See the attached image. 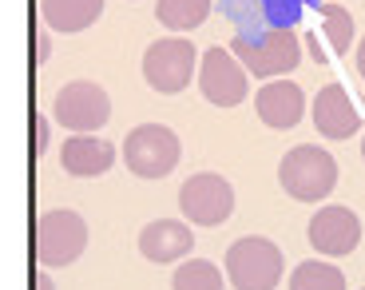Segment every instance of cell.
Listing matches in <instances>:
<instances>
[{"instance_id":"cell-24","label":"cell","mask_w":365,"mask_h":290,"mask_svg":"<svg viewBox=\"0 0 365 290\" xmlns=\"http://www.w3.org/2000/svg\"><path fill=\"white\" fill-rule=\"evenodd\" d=\"M361 155H365V139H361Z\"/></svg>"},{"instance_id":"cell-1","label":"cell","mask_w":365,"mask_h":290,"mask_svg":"<svg viewBox=\"0 0 365 290\" xmlns=\"http://www.w3.org/2000/svg\"><path fill=\"white\" fill-rule=\"evenodd\" d=\"M230 56H235V60L247 68V76H255V80H278V76H290L302 64V40L290 24L266 28L258 36H235Z\"/></svg>"},{"instance_id":"cell-5","label":"cell","mask_w":365,"mask_h":290,"mask_svg":"<svg viewBox=\"0 0 365 290\" xmlns=\"http://www.w3.org/2000/svg\"><path fill=\"white\" fill-rule=\"evenodd\" d=\"M88 246V223L80 211L56 207L36 219V263L40 266H72Z\"/></svg>"},{"instance_id":"cell-11","label":"cell","mask_w":365,"mask_h":290,"mask_svg":"<svg viewBox=\"0 0 365 290\" xmlns=\"http://www.w3.org/2000/svg\"><path fill=\"white\" fill-rule=\"evenodd\" d=\"M195 246V231L187 219H155V223H147L139 231V254H143L147 263H179L187 259Z\"/></svg>"},{"instance_id":"cell-15","label":"cell","mask_w":365,"mask_h":290,"mask_svg":"<svg viewBox=\"0 0 365 290\" xmlns=\"http://www.w3.org/2000/svg\"><path fill=\"white\" fill-rule=\"evenodd\" d=\"M103 16V0H40V20L48 32H83Z\"/></svg>"},{"instance_id":"cell-16","label":"cell","mask_w":365,"mask_h":290,"mask_svg":"<svg viewBox=\"0 0 365 290\" xmlns=\"http://www.w3.org/2000/svg\"><path fill=\"white\" fill-rule=\"evenodd\" d=\"M210 16V0H159L155 20L167 24L171 32H195Z\"/></svg>"},{"instance_id":"cell-6","label":"cell","mask_w":365,"mask_h":290,"mask_svg":"<svg viewBox=\"0 0 365 290\" xmlns=\"http://www.w3.org/2000/svg\"><path fill=\"white\" fill-rule=\"evenodd\" d=\"M52 116L60 127H68L72 136H96L111 119V96L91 80H72L56 91Z\"/></svg>"},{"instance_id":"cell-21","label":"cell","mask_w":365,"mask_h":290,"mask_svg":"<svg viewBox=\"0 0 365 290\" xmlns=\"http://www.w3.org/2000/svg\"><path fill=\"white\" fill-rule=\"evenodd\" d=\"M48 60H52V36L40 32L36 36V64H48Z\"/></svg>"},{"instance_id":"cell-8","label":"cell","mask_w":365,"mask_h":290,"mask_svg":"<svg viewBox=\"0 0 365 290\" xmlns=\"http://www.w3.org/2000/svg\"><path fill=\"white\" fill-rule=\"evenodd\" d=\"M179 211L191 227H222L235 215V187L215 171H199L179 187Z\"/></svg>"},{"instance_id":"cell-13","label":"cell","mask_w":365,"mask_h":290,"mask_svg":"<svg viewBox=\"0 0 365 290\" xmlns=\"http://www.w3.org/2000/svg\"><path fill=\"white\" fill-rule=\"evenodd\" d=\"M314 127H318V136L326 139H349L361 127V116H357L354 100L346 96L341 84H326V88L314 96Z\"/></svg>"},{"instance_id":"cell-22","label":"cell","mask_w":365,"mask_h":290,"mask_svg":"<svg viewBox=\"0 0 365 290\" xmlns=\"http://www.w3.org/2000/svg\"><path fill=\"white\" fill-rule=\"evenodd\" d=\"M32 290H56V282H52V274H44L40 271L36 279H32Z\"/></svg>"},{"instance_id":"cell-14","label":"cell","mask_w":365,"mask_h":290,"mask_svg":"<svg viewBox=\"0 0 365 290\" xmlns=\"http://www.w3.org/2000/svg\"><path fill=\"white\" fill-rule=\"evenodd\" d=\"M60 164L76 179H96V175L111 171V164H115V144H108L100 136H72L60 147Z\"/></svg>"},{"instance_id":"cell-20","label":"cell","mask_w":365,"mask_h":290,"mask_svg":"<svg viewBox=\"0 0 365 290\" xmlns=\"http://www.w3.org/2000/svg\"><path fill=\"white\" fill-rule=\"evenodd\" d=\"M32 131H36V147H32V155H48V147H52V119L48 116H32Z\"/></svg>"},{"instance_id":"cell-10","label":"cell","mask_w":365,"mask_h":290,"mask_svg":"<svg viewBox=\"0 0 365 290\" xmlns=\"http://www.w3.org/2000/svg\"><path fill=\"white\" fill-rule=\"evenodd\" d=\"M306 235H310V246H314L318 254L341 259V254H354L357 243H361V219H357V211L334 203V207L314 211Z\"/></svg>"},{"instance_id":"cell-18","label":"cell","mask_w":365,"mask_h":290,"mask_svg":"<svg viewBox=\"0 0 365 290\" xmlns=\"http://www.w3.org/2000/svg\"><path fill=\"white\" fill-rule=\"evenodd\" d=\"M171 290H222V271L207 259H187L171 274Z\"/></svg>"},{"instance_id":"cell-17","label":"cell","mask_w":365,"mask_h":290,"mask_svg":"<svg viewBox=\"0 0 365 290\" xmlns=\"http://www.w3.org/2000/svg\"><path fill=\"white\" fill-rule=\"evenodd\" d=\"M290 290H346V274L338 271L334 263H298L290 274Z\"/></svg>"},{"instance_id":"cell-3","label":"cell","mask_w":365,"mask_h":290,"mask_svg":"<svg viewBox=\"0 0 365 290\" xmlns=\"http://www.w3.org/2000/svg\"><path fill=\"white\" fill-rule=\"evenodd\" d=\"M286 274V259L278 243L262 235H247L227 246V279L235 290H274Z\"/></svg>"},{"instance_id":"cell-19","label":"cell","mask_w":365,"mask_h":290,"mask_svg":"<svg viewBox=\"0 0 365 290\" xmlns=\"http://www.w3.org/2000/svg\"><path fill=\"white\" fill-rule=\"evenodd\" d=\"M318 16H322V28H326L329 48H334L338 56L349 52V44H354V16H349V9L326 0V4H318Z\"/></svg>"},{"instance_id":"cell-4","label":"cell","mask_w":365,"mask_h":290,"mask_svg":"<svg viewBox=\"0 0 365 290\" xmlns=\"http://www.w3.org/2000/svg\"><path fill=\"white\" fill-rule=\"evenodd\" d=\"M182 144L167 124H139L128 131V144H123V164L131 175L139 179H163L179 167Z\"/></svg>"},{"instance_id":"cell-7","label":"cell","mask_w":365,"mask_h":290,"mask_svg":"<svg viewBox=\"0 0 365 290\" xmlns=\"http://www.w3.org/2000/svg\"><path fill=\"white\" fill-rule=\"evenodd\" d=\"M199 72V48L182 36H167L143 52V80L159 91V96H179L191 76Z\"/></svg>"},{"instance_id":"cell-9","label":"cell","mask_w":365,"mask_h":290,"mask_svg":"<svg viewBox=\"0 0 365 290\" xmlns=\"http://www.w3.org/2000/svg\"><path fill=\"white\" fill-rule=\"evenodd\" d=\"M199 91L202 100L215 104V108H238L247 100V68L230 56V48H207L199 56Z\"/></svg>"},{"instance_id":"cell-23","label":"cell","mask_w":365,"mask_h":290,"mask_svg":"<svg viewBox=\"0 0 365 290\" xmlns=\"http://www.w3.org/2000/svg\"><path fill=\"white\" fill-rule=\"evenodd\" d=\"M357 72H361V80H365V36H361V44H357Z\"/></svg>"},{"instance_id":"cell-2","label":"cell","mask_w":365,"mask_h":290,"mask_svg":"<svg viewBox=\"0 0 365 290\" xmlns=\"http://www.w3.org/2000/svg\"><path fill=\"white\" fill-rule=\"evenodd\" d=\"M278 183L290 199L298 203H322L329 191L338 187V159L326 151V147L302 144L290 147L278 164Z\"/></svg>"},{"instance_id":"cell-12","label":"cell","mask_w":365,"mask_h":290,"mask_svg":"<svg viewBox=\"0 0 365 290\" xmlns=\"http://www.w3.org/2000/svg\"><path fill=\"white\" fill-rule=\"evenodd\" d=\"M255 108H258V119L274 131H290L298 127V119L306 116V91L290 80H274V84H262L255 96Z\"/></svg>"},{"instance_id":"cell-25","label":"cell","mask_w":365,"mask_h":290,"mask_svg":"<svg viewBox=\"0 0 365 290\" xmlns=\"http://www.w3.org/2000/svg\"><path fill=\"white\" fill-rule=\"evenodd\" d=\"M361 290H365V286H361Z\"/></svg>"}]
</instances>
